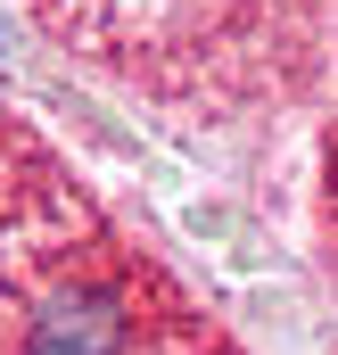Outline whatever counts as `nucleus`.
Returning a JSON list of instances; mask_svg holds the SVG:
<instances>
[{
	"instance_id": "f257e3e1",
	"label": "nucleus",
	"mask_w": 338,
	"mask_h": 355,
	"mask_svg": "<svg viewBox=\"0 0 338 355\" xmlns=\"http://www.w3.org/2000/svg\"><path fill=\"white\" fill-rule=\"evenodd\" d=\"M124 347V297L116 289H66L33 314L25 355H116Z\"/></svg>"
}]
</instances>
